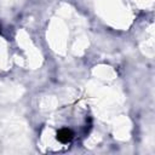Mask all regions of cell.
Here are the masks:
<instances>
[{"mask_svg": "<svg viewBox=\"0 0 155 155\" xmlns=\"http://www.w3.org/2000/svg\"><path fill=\"white\" fill-rule=\"evenodd\" d=\"M96 74H97L98 76L103 78V79H111V78L115 75V73H114L109 67H101V68H98V69L96 70Z\"/></svg>", "mask_w": 155, "mask_h": 155, "instance_id": "3957f363", "label": "cell"}, {"mask_svg": "<svg viewBox=\"0 0 155 155\" xmlns=\"http://www.w3.org/2000/svg\"><path fill=\"white\" fill-rule=\"evenodd\" d=\"M130 131V124L127 119H120L117 122V126L115 127V134L120 139H126L128 137Z\"/></svg>", "mask_w": 155, "mask_h": 155, "instance_id": "7a4b0ae2", "label": "cell"}, {"mask_svg": "<svg viewBox=\"0 0 155 155\" xmlns=\"http://www.w3.org/2000/svg\"><path fill=\"white\" fill-rule=\"evenodd\" d=\"M57 105V99L54 97H46L41 101V108L42 109H47L51 110Z\"/></svg>", "mask_w": 155, "mask_h": 155, "instance_id": "277c9868", "label": "cell"}, {"mask_svg": "<svg viewBox=\"0 0 155 155\" xmlns=\"http://www.w3.org/2000/svg\"><path fill=\"white\" fill-rule=\"evenodd\" d=\"M86 46H87V40L85 38H80V39H78V41L75 42V45H74L73 48H74V52L75 53L80 54V53L84 52V50L86 48Z\"/></svg>", "mask_w": 155, "mask_h": 155, "instance_id": "5b68a950", "label": "cell"}, {"mask_svg": "<svg viewBox=\"0 0 155 155\" xmlns=\"http://www.w3.org/2000/svg\"><path fill=\"white\" fill-rule=\"evenodd\" d=\"M99 139H101L99 134H93V136H92V137L88 139V144H92L91 147H93V145H94V144H96V143H97Z\"/></svg>", "mask_w": 155, "mask_h": 155, "instance_id": "8992f818", "label": "cell"}, {"mask_svg": "<svg viewBox=\"0 0 155 155\" xmlns=\"http://www.w3.org/2000/svg\"><path fill=\"white\" fill-rule=\"evenodd\" d=\"M22 92H23L22 87L13 84H6L0 87V96L5 101H15L21 97Z\"/></svg>", "mask_w": 155, "mask_h": 155, "instance_id": "6da1fadb", "label": "cell"}]
</instances>
